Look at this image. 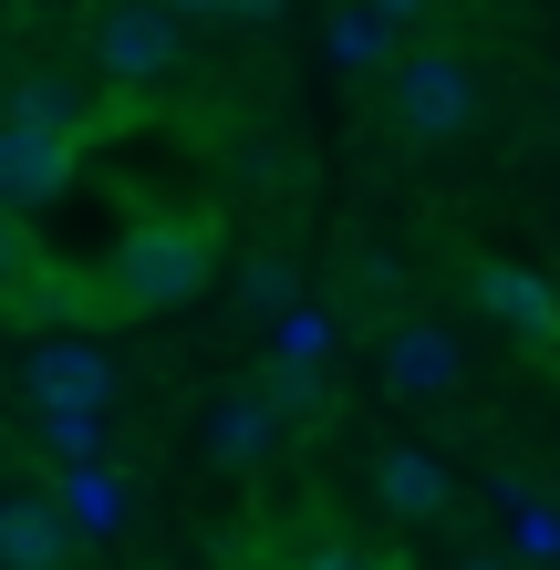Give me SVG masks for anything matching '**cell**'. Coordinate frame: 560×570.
I'll return each mask as SVG.
<instances>
[{
    "label": "cell",
    "instance_id": "1",
    "mask_svg": "<svg viewBox=\"0 0 560 570\" xmlns=\"http://www.w3.org/2000/svg\"><path fill=\"white\" fill-rule=\"evenodd\" d=\"M218 271V239L197 218H136L125 239L105 249V301L115 312H187Z\"/></svg>",
    "mask_w": 560,
    "mask_h": 570
},
{
    "label": "cell",
    "instance_id": "2",
    "mask_svg": "<svg viewBox=\"0 0 560 570\" xmlns=\"http://www.w3.org/2000/svg\"><path fill=\"white\" fill-rule=\"evenodd\" d=\"M478 125V73H468V52H446V42H425L394 62V136L405 146H456Z\"/></svg>",
    "mask_w": 560,
    "mask_h": 570
},
{
    "label": "cell",
    "instance_id": "3",
    "mask_svg": "<svg viewBox=\"0 0 560 570\" xmlns=\"http://www.w3.org/2000/svg\"><path fill=\"white\" fill-rule=\"evenodd\" d=\"M177 21L167 0H105L94 11V62H105V83H167L177 73Z\"/></svg>",
    "mask_w": 560,
    "mask_h": 570
},
{
    "label": "cell",
    "instance_id": "4",
    "mask_svg": "<svg viewBox=\"0 0 560 570\" xmlns=\"http://www.w3.org/2000/svg\"><path fill=\"white\" fill-rule=\"evenodd\" d=\"M62 177H73V136L42 115H11L0 125V208H52Z\"/></svg>",
    "mask_w": 560,
    "mask_h": 570
},
{
    "label": "cell",
    "instance_id": "5",
    "mask_svg": "<svg viewBox=\"0 0 560 570\" xmlns=\"http://www.w3.org/2000/svg\"><path fill=\"white\" fill-rule=\"evenodd\" d=\"M468 291H478V312L499 322V332H519V343H540V353L560 343V301H550L540 271H519V259H478Z\"/></svg>",
    "mask_w": 560,
    "mask_h": 570
},
{
    "label": "cell",
    "instance_id": "6",
    "mask_svg": "<svg viewBox=\"0 0 560 570\" xmlns=\"http://www.w3.org/2000/svg\"><path fill=\"white\" fill-rule=\"evenodd\" d=\"M0 570H73V529L42 498H0Z\"/></svg>",
    "mask_w": 560,
    "mask_h": 570
},
{
    "label": "cell",
    "instance_id": "7",
    "mask_svg": "<svg viewBox=\"0 0 560 570\" xmlns=\"http://www.w3.org/2000/svg\"><path fill=\"white\" fill-rule=\"evenodd\" d=\"M384 374H394V394H415V405L425 394H456V332L446 322H405L384 343Z\"/></svg>",
    "mask_w": 560,
    "mask_h": 570
},
{
    "label": "cell",
    "instance_id": "8",
    "mask_svg": "<svg viewBox=\"0 0 560 570\" xmlns=\"http://www.w3.org/2000/svg\"><path fill=\"white\" fill-rule=\"evenodd\" d=\"M394 31H405V21H384L374 0H343V11L322 21V52H333L343 73H394V62H405V52H394Z\"/></svg>",
    "mask_w": 560,
    "mask_h": 570
},
{
    "label": "cell",
    "instance_id": "9",
    "mask_svg": "<svg viewBox=\"0 0 560 570\" xmlns=\"http://www.w3.org/2000/svg\"><path fill=\"white\" fill-rule=\"evenodd\" d=\"M374 488H384V509H394V519H446V466L425 456V446H384Z\"/></svg>",
    "mask_w": 560,
    "mask_h": 570
},
{
    "label": "cell",
    "instance_id": "10",
    "mask_svg": "<svg viewBox=\"0 0 560 570\" xmlns=\"http://www.w3.org/2000/svg\"><path fill=\"white\" fill-rule=\"evenodd\" d=\"M31 394H42L52 415H94V394H105V363H94L83 343H52L42 363H31Z\"/></svg>",
    "mask_w": 560,
    "mask_h": 570
},
{
    "label": "cell",
    "instance_id": "11",
    "mask_svg": "<svg viewBox=\"0 0 560 570\" xmlns=\"http://www.w3.org/2000/svg\"><path fill=\"white\" fill-rule=\"evenodd\" d=\"M271 425H281V405H271V394H228V405L208 415V456H218V466H259Z\"/></svg>",
    "mask_w": 560,
    "mask_h": 570
},
{
    "label": "cell",
    "instance_id": "12",
    "mask_svg": "<svg viewBox=\"0 0 560 570\" xmlns=\"http://www.w3.org/2000/svg\"><path fill=\"white\" fill-rule=\"evenodd\" d=\"M11 115H42V125H62V136H83V94L62 83V73H31V83L11 94Z\"/></svg>",
    "mask_w": 560,
    "mask_h": 570
},
{
    "label": "cell",
    "instance_id": "13",
    "mask_svg": "<svg viewBox=\"0 0 560 570\" xmlns=\"http://www.w3.org/2000/svg\"><path fill=\"white\" fill-rule=\"evenodd\" d=\"M31 281V228H21V208H0V291H21Z\"/></svg>",
    "mask_w": 560,
    "mask_h": 570
},
{
    "label": "cell",
    "instance_id": "14",
    "mask_svg": "<svg viewBox=\"0 0 560 570\" xmlns=\"http://www.w3.org/2000/svg\"><path fill=\"white\" fill-rule=\"evenodd\" d=\"M291 291H302V281H291V259H249V301H259V312H281Z\"/></svg>",
    "mask_w": 560,
    "mask_h": 570
},
{
    "label": "cell",
    "instance_id": "15",
    "mask_svg": "<svg viewBox=\"0 0 560 570\" xmlns=\"http://www.w3.org/2000/svg\"><path fill=\"white\" fill-rule=\"evenodd\" d=\"M167 11H187V21H197V11H218V21H271L281 0H167Z\"/></svg>",
    "mask_w": 560,
    "mask_h": 570
},
{
    "label": "cell",
    "instance_id": "16",
    "mask_svg": "<svg viewBox=\"0 0 560 570\" xmlns=\"http://www.w3.org/2000/svg\"><path fill=\"white\" fill-rule=\"evenodd\" d=\"M302 570H384V560H374V550H353V540H322Z\"/></svg>",
    "mask_w": 560,
    "mask_h": 570
},
{
    "label": "cell",
    "instance_id": "17",
    "mask_svg": "<svg viewBox=\"0 0 560 570\" xmlns=\"http://www.w3.org/2000/svg\"><path fill=\"white\" fill-rule=\"evenodd\" d=\"M374 11H384V21H425V0H374Z\"/></svg>",
    "mask_w": 560,
    "mask_h": 570
}]
</instances>
